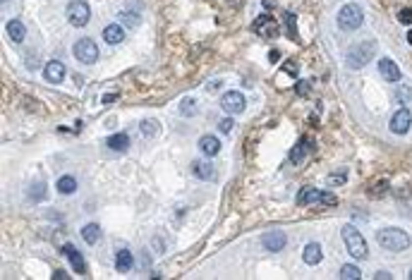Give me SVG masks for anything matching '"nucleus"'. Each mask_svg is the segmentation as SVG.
<instances>
[{
  "label": "nucleus",
  "instance_id": "nucleus-26",
  "mask_svg": "<svg viewBox=\"0 0 412 280\" xmlns=\"http://www.w3.org/2000/svg\"><path fill=\"white\" fill-rule=\"evenodd\" d=\"M158 122L156 120H142L139 122V132H142V137H156L158 134Z\"/></svg>",
  "mask_w": 412,
  "mask_h": 280
},
{
  "label": "nucleus",
  "instance_id": "nucleus-39",
  "mask_svg": "<svg viewBox=\"0 0 412 280\" xmlns=\"http://www.w3.org/2000/svg\"><path fill=\"white\" fill-rule=\"evenodd\" d=\"M278 57H281V51H276V48H273V51H268V60H271V62H276Z\"/></svg>",
  "mask_w": 412,
  "mask_h": 280
},
{
  "label": "nucleus",
  "instance_id": "nucleus-4",
  "mask_svg": "<svg viewBox=\"0 0 412 280\" xmlns=\"http://www.w3.org/2000/svg\"><path fill=\"white\" fill-rule=\"evenodd\" d=\"M297 204L300 206H336L338 196L333 192H321L314 187H302V192L297 194Z\"/></svg>",
  "mask_w": 412,
  "mask_h": 280
},
{
  "label": "nucleus",
  "instance_id": "nucleus-13",
  "mask_svg": "<svg viewBox=\"0 0 412 280\" xmlns=\"http://www.w3.org/2000/svg\"><path fill=\"white\" fill-rule=\"evenodd\" d=\"M379 72L386 82H400V67L395 65L391 57H381L379 60Z\"/></svg>",
  "mask_w": 412,
  "mask_h": 280
},
{
  "label": "nucleus",
  "instance_id": "nucleus-19",
  "mask_svg": "<svg viewBox=\"0 0 412 280\" xmlns=\"http://www.w3.org/2000/svg\"><path fill=\"white\" fill-rule=\"evenodd\" d=\"M132 263H134V259H132L130 249H120V252L115 254V268H118L120 273H127L132 268Z\"/></svg>",
  "mask_w": 412,
  "mask_h": 280
},
{
  "label": "nucleus",
  "instance_id": "nucleus-12",
  "mask_svg": "<svg viewBox=\"0 0 412 280\" xmlns=\"http://www.w3.org/2000/svg\"><path fill=\"white\" fill-rule=\"evenodd\" d=\"M43 79L51 82V84H60L65 79V65L60 60H51L46 67H43Z\"/></svg>",
  "mask_w": 412,
  "mask_h": 280
},
{
  "label": "nucleus",
  "instance_id": "nucleus-35",
  "mask_svg": "<svg viewBox=\"0 0 412 280\" xmlns=\"http://www.w3.org/2000/svg\"><path fill=\"white\" fill-rule=\"evenodd\" d=\"M288 31H290V36H295V15L293 12H288Z\"/></svg>",
  "mask_w": 412,
  "mask_h": 280
},
{
  "label": "nucleus",
  "instance_id": "nucleus-45",
  "mask_svg": "<svg viewBox=\"0 0 412 280\" xmlns=\"http://www.w3.org/2000/svg\"><path fill=\"white\" fill-rule=\"evenodd\" d=\"M5 2H7V0H2V5H5Z\"/></svg>",
  "mask_w": 412,
  "mask_h": 280
},
{
  "label": "nucleus",
  "instance_id": "nucleus-31",
  "mask_svg": "<svg viewBox=\"0 0 412 280\" xmlns=\"http://www.w3.org/2000/svg\"><path fill=\"white\" fill-rule=\"evenodd\" d=\"M283 72L290 77H297V62H295V60H288V62L283 65Z\"/></svg>",
  "mask_w": 412,
  "mask_h": 280
},
{
  "label": "nucleus",
  "instance_id": "nucleus-44",
  "mask_svg": "<svg viewBox=\"0 0 412 280\" xmlns=\"http://www.w3.org/2000/svg\"><path fill=\"white\" fill-rule=\"evenodd\" d=\"M410 280H412V271H410Z\"/></svg>",
  "mask_w": 412,
  "mask_h": 280
},
{
  "label": "nucleus",
  "instance_id": "nucleus-14",
  "mask_svg": "<svg viewBox=\"0 0 412 280\" xmlns=\"http://www.w3.org/2000/svg\"><path fill=\"white\" fill-rule=\"evenodd\" d=\"M199 149H202V153H204V156L213 158V156L221 151V141H218L213 134H204V137L199 139Z\"/></svg>",
  "mask_w": 412,
  "mask_h": 280
},
{
  "label": "nucleus",
  "instance_id": "nucleus-16",
  "mask_svg": "<svg viewBox=\"0 0 412 280\" xmlns=\"http://www.w3.org/2000/svg\"><path fill=\"white\" fill-rule=\"evenodd\" d=\"M192 172H194V177H199V180H213V177H216V168H213L211 163H206V161H194V163H192Z\"/></svg>",
  "mask_w": 412,
  "mask_h": 280
},
{
  "label": "nucleus",
  "instance_id": "nucleus-23",
  "mask_svg": "<svg viewBox=\"0 0 412 280\" xmlns=\"http://www.w3.org/2000/svg\"><path fill=\"white\" fill-rule=\"evenodd\" d=\"M58 192L60 194H75L77 192V180L72 175H62L60 180H58Z\"/></svg>",
  "mask_w": 412,
  "mask_h": 280
},
{
  "label": "nucleus",
  "instance_id": "nucleus-21",
  "mask_svg": "<svg viewBox=\"0 0 412 280\" xmlns=\"http://www.w3.org/2000/svg\"><path fill=\"white\" fill-rule=\"evenodd\" d=\"M130 146V137L125 132H118V134H111L108 137V149L113 151H125Z\"/></svg>",
  "mask_w": 412,
  "mask_h": 280
},
{
  "label": "nucleus",
  "instance_id": "nucleus-11",
  "mask_svg": "<svg viewBox=\"0 0 412 280\" xmlns=\"http://www.w3.org/2000/svg\"><path fill=\"white\" fill-rule=\"evenodd\" d=\"M285 232H281V230H268L266 235L262 237V244L264 249H268V252H281L283 247H285Z\"/></svg>",
  "mask_w": 412,
  "mask_h": 280
},
{
  "label": "nucleus",
  "instance_id": "nucleus-6",
  "mask_svg": "<svg viewBox=\"0 0 412 280\" xmlns=\"http://www.w3.org/2000/svg\"><path fill=\"white\" fill-rule=\"evenodd\" d=\"M67 19L72 27H87L91 19V10H89L87 0H70L67 2Z\"/></svg>",
  "mask_w": 412,
  "mask_h": 280
},
{
  "label": "nucleus",
  "instance_id": "nucleus-15",
  "mask_svg": "<svg viewBox=\"0 0 412 280\" xmlns=\"http://www.w3.org/2000/svg\"><path fill=\"white\" fill-rule=\"evenodd\" d=\"M103 38H106V43L118 46V43L125 41V29H122L120 24H108V27L103 29Z\"/></svg>",
  "mask_w": 412,
  "mask_h": 280
},
{
  "label": "nucleus",
  "instance_id": "nucleus-28",
  "mask_svg": "<svg viewBox=\"0 0 412 280\" xmlns=\"http://www.w3.org/2000/svg\"><path fill=\"white\" fill-rule=\"evenodd\" d=\"M118 17L122 19L127 27H139V22H142V17H139V12H134V10H122Z\"/></svg>",
  "mask_w": 412,
  "mask_h": 280
},
{
  "label": "nucleus",
  "instance_id": "nucleus-5",
  "mask_svg": "<svg viewBox=\"0 0 412 280\" xmlns=\"http://www.w3.org/2000/svg\"><path fill=\"white\" fill-rule=\"evenodd\" d=\"M374 51H376V43L374 41H364V43H357L355 48L348 53L345 57V65L350 67V70H362L372 57H374Z\"/></svg>",
  "mask_w": 412,
  "mask_h": 280
},
{
  "label": "nucleus",
  "instance_id": "nucleus-29",
  "mask_svg": "<svg viewBox=\"0 0 412 280\" xmlns=\"http://www.w3.org/2000/svg\"><path fill=\"white\" fill-rule=\"evenodd\" d=\"M180 112H182L185 117H192V115L197 112V101H194V98H182V101H180Z\"/></svg>",
  "mask_w": 412,
  "mask_h": 280
},
{
  "label": "nucleus",
  "instance_id": "nucleus-17",
  "mask_svg": "<svg viewBox=\"0 0 412 280\" xmlns=\"http://www.w3.org/2000/svg\"><path fill=\"white\" fill-rule=\"evenodd\" d=\"M65 254L70 256V263H72L75 273H79V276H84V273H87V266H84V259H82L79 249H77V247H72V244L67 242V247H65Z\"/></svg>",
  "mask_w": 412,
  "mask_h": 280
},
{
  "label": "nucleus",
  "instance_id": "nucleus-25",
  "mask_svg": "<svg viewBox=\"0 0 412 280\" xmlns=\"http://www.w3.org/2000/svg\"><path fill=\"white\" fill-rule=\"evenodd\" d=\"M46 194H48V187L43 182H36L34 187H29V201H43Z\"/></svg>",
  "mask_w": 412,
  "mask_h": 280
},
{
  "label": "nucleus",
  "instance_id": "nucleus-33",
  "mask_svg": "<svg viewBox=\"0 0 412 280\" xmlns=\"http://www.w3.org/2000/svg\"><path fill=\"white\" fill-rule=\"evenodd\" d=\"M395 98L405 103V101H410V98H412V91L408 89V86H400V89H398V93H395Z\"/></svg>",
  "mask_w": 412,
  "mask_h": 280
},
{
  "label": "nucleus",
  "instance_id": "nucleus-41",
  "mask_svg": "<svg viewBox=\"0 0 412 280\" xmlns=\"http://www.w3.org/2000/svg\"><path fill=\"white\" fill-rule=\"evenodd\" d=\"M115 98H118V96H115V93H111V96H103V103H113V101H115Z\"/></svg>",
  "mask_w": 412,
  "mask_h": 280
},
{
  "label": "nucleus",
  "instance_id": "nucleus-38",
  "mask_svg": "<svg viewBox=\"0 0 412 280\" xmlns=\"http://www.w3.org/2000/svg\"><path fill=\"white\" fill-rule=\"evenodd\" d=\"M297 91H300V96H307V91H309V82H300V84H297Z\"/></svg>",
  "mask_w": 412,
  "mask_h": 280
},
{
  "label": "nucleus",
  "instance_id": "nucleus-2",
  "mask_svg": "<svg viewBox=\"0 0 412 280\" xmlns=\"http://www.w3.org/2000/svg\"><path fill=\"white\" fill-rule=\"evenodd\" d=\"M343 242H345L348 254H350L353 259H357V261H362V259L369 256V247H367L362 232L357 230L355 225H343Z\"/></svg>",
  "mask_w": 412,
  "mask_h": 280
},
{
  "label": "nucleus",
  "instance_id": "nucleus-7",
  "mask_svg": "<svg viewBox=\"0 0 412 280\" xmlns=\"http://www.w3.org/2000/svg\"><path fill=\"white\" fill-rule=\"evenodd\" d=\"M72 53L84 65H94L96 60H98V48H96V43L91 38H79L75 43V48H72Z\"/></svg>",
  "mask_w": 412,
  "mask_h": 280
},
{
  "label": "nucleus",
  "instance_id": "nucleus-20",
  "mask_svg": "<svg viewBox=\"0 0 412 280\" xmlns=\"http://www.w3.org/2000/svg\"><path fill=\"white\" fill-rule=\"evenodd\" d=\"M5 31H7V36L12 38L15 43L24 41V34H27V29H24V24H22L19 19H10V22H7V27H5Z\"/></svg>",
  "mask_w": 412,
  "mask_h": 280
},
{
  "label": "nucleus",
  "instance_id": "nucleus-42",
  "mask_svg": "<svg viewBox=\"0 0 412 280\" xmlns=\"http://www.w3.org/2000/svg\"><path fill=\"white\" fill-rule=\"evenodd\" d=\"M53 278H67V273H65V271H56V273H53Z\"/></svg>",
  "mask_w": 412,
  "mask_h": 280
},
{
  "label": "nucleus",
  "instance_id": "nucleus-27",
  "mask_svg": "<svg viewBox=\"0 0 412 280\" xmlns=\"http://www.w3.org/2000/svg\"><path fill=\"white\" fill-rule=\"evenodd\" d=\"M362 276V271L357 268L355 263H345L343 268H340V278L343 280H355V278H359Z\"/></svg>",
  "mask_w": 412,
  "mask_h": 280
},
{
  "label": "nucleus",
  "instance_id": "nucleus-24",
  "mask_svg": "<svg viewBox=\"0 0 412 280\" xmlns=\"http://www.w3.org/2000/svg\"><path fill=\"white\" fill-rule=\"evenodd\" d=\"M307 146H312V141H309L307 137H302L300 141H297V146H295V149H293V153H290V161H293V163H300L302 158H304V153L309 151Z\"/></svg>",
  "mask_w": 412,
  "mask_h": 280
},
{
  "label": "nucleus",
  "instance_id": "nucleus-1",
  "mask_svg": "<svg viewBox=\"0 0 412 280\" xmlns=\"http://www.w3.org/2000/svg\"><path fill=\"white\" fill-rule=\"evenodd\" d=\"M376 242L388 252H405L410 247V235L400 227H381L376 232Z\"/></svg>",
  "mask_w": 412,
  "mask_h": 280
},
{
  "label": "nucleus",
  "instance_id": "nucleus-3",
  "mask_svg": "<svg viewBox=\"0 0 412 280\" xmlns=\"http://www.w3.org/2000/svg\"><path fill=\"white\" fill-rule=\"evenodd\" d=\"M362 22H364V10L357 2H345L338 10V27L343 31H355L362 27Z\"/></svg>",
  "mask_w": 412,
  "mask_h": 280
},
{
  "label": "nucleus",
  "instance_id": "nucleus-34",
  "mask_svg": "<svg viewBox=\"0 0 412 280\" xmlns=\"http://www.w3.org/2000/svg\"><path fill=\"white\" fill-rule=\"evenodd\" d=\"M398 19H400L403 24H412V10H410V7L400 10V15H398Z\"/></svg>",
  "mask_w": 412,
  "mask_h": 280
},
{
  "label": "nucleus",
  "instance_id": "nucleus-9",
  "mask_svg": "<svg viewBox=\"0 0 412 280\" xmlns=\"http://www.w3.org/2000/svg\"><path fill=\"white\" fill-rule=\"evenodd\" d=\"M410 125H412V112L408 108H398L393 112V117H391V130L395 134H405L410 130Z\"/></svg>",
  "mask_w": 412,
  "mask_h": 280
},
{
  "label": "nucleus",
  "instance_id": "nucleus-10",
  "mask_svg": "<svg viewBox=\"0 0 412 280\" xmlns=\"http://www.w3.org/2000/svg\"><path fill=\"white\" fill-rule=\"evenodd\" d=\"M254 29H257L264 38H273V36H278V31H281L278 22H273V17H268V15H262V17L257 19V22H254Z\"/></svg>",
  "mask_w": 412,
  "mask_h": 280
},
{
  "label": "nucleus",
  "instance_id": "nucleus-18",
  "mask_svg": "<svg viewBox=\"0 0 412 280\" xmlns=\"http://www.w3.org/2000/svg\"><path fill=\"white\" fill-rule=\"evenodd\" d=\"M321 244L319 242H309L307 247H304V254H302V259H304V263L307 266H317L319 261H321Z\"/></svg>",
  "mask_w": 412,
  "mask_h": 280
},
{
  "label": "nucleus",
  "instance_id": "nucleus-40",
  "mask_svg": "<svg viewBox=\"0 0 412 280\" xmlns=\"http://www.w3.org/2000/svg\"><path fill=\"white\" fill-rule=\"evenodd\" d=\"M376 278H379V280H391L393 276H391V273H386V271H379V273H376Z\"/></svg>",
  "mask_w": 412,
  "mask_h": 280
},
{
  "label": "nucleus",
  "instance_id": "nucleus-43",
  "mask_svg": "<svg viewBox=\"0 0 412 280\" xmlns=\"http://www.w3.org/2000/svg\"><path fill=\"white\" fill-rule=\"evenodd\" d=\"M408 43H412V31H408Z\"/></svg>",
  "mask_w": 412,
  "mask_h": 280
},
{
  "label": "nucleus",
  "instance_id": "nucleus-37",
  "mask_svg": "<svg viewBox=\"0 0 412 280\" xmlns=\"http://www.w3.org/2000/svg\"><path fill=\"white\" fill-rule=\"evenodd\" d=\"M230 130H233V120H230V117L221 120V132H225V134H228Z\"/></svg>",
  "mask_w": 412,
  "mask_h": 280
},
{
  "label": "nucleus",
  "instance_id": "nucleus-8",
  "mask_svg": "<svg viewBox=\"0 0 412 280\" xmlns=\"http://www.w3.org/2000/svg\"><path fill=\"white\" fill-rule=\"evenodd\" d=\"M221 106H223V111H228L230 115H240L244 111V106H247V101H244V96L240 91H228L223 93V98H221Z\"/></svg>",
  "mask_w": 412,
  "mask_h": 280
},
{
  "label": "nucleus",
  "instance_id": "nucleus-22",
  "mask_svg": "<svg viewBox=\"0 0 412 280\" xmlns=\"http://www.w3.org/2000/svg\"><path fill=\"white\" fill-rule=\"evenodd\" d=\"M82 237H84V242L87 244H96L101 240V225L98 223H89L82 227Z\"/></svg>",
  "mask_w": 412,
  "mask_h": 280
},
{
  "label": "nucleus",
  "instance_id": "nucleus-32",
  "mask_svg": "<svg viewBox=\"0 0 412 280\" xmlns=\"http://www.w3.org/2000/svg\"><path fill=\"white\" fill-rule=\"evenodd\" d=\"M386 192H388V182H386V180H381V182L376 185V189H372L369 194H372V196H383Z\"/></svg>",
  "mask_w": 412,
  "mask_h": 280
},
{
  "label": "nucleus",
  "instance_id": "nucleus-30",
  "mask_svg": "<svg viewBox=\"0 0 412 280\" xmlns=\"http://www.w3.org/2000/svg\"><path fill=\"white\" fill-rule=\"evenodd\" d=\"M345 180H348V170L343 168L340 170V172H331V175H328V177H326V182H328V185L333 187V185H345Z\"/></svg>",
  "mask_w": 412,
  "mask_h": 280
},
{
  "label": "nucleus",
  "instance_id": "nucleus-36",
  "mask_svg": "<svg viewBox=\"0 0 412 280\" xmlns=\"http://www.w3.org/2000/svg\"><path fill=\"white\" fill-rule=\"evenodd\" d=\"M221 86H223V82H221V79H213V82H208V86H206V91H216V89H221Z\"/></svg>",
  "mask_w": 412,
  "mask_h": 280
}]
</instances>
